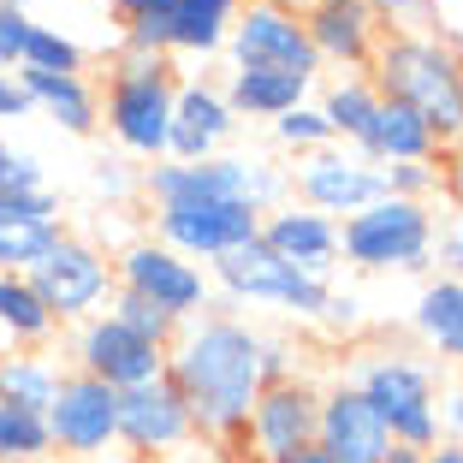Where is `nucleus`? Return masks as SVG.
Here are the masks:
<instances>
[{
    "instance_id": "obj_1",
    "label": "nucleus",
    "mask_w": 463,
    "mask_h": 463,
    "mask_svg": "<svg viewBox=\"0 0 463 463\" xmlns=\"http://www.w3.org/2000/svg\"><path fill=\"white\" fill-rule=\"evenodd\" d=\"M166 381L191 410L196 439H208L214 451H238L250 428V404L268 386V333L226 315L220 303L214 315H196L178 327V339L166 345Z\"/></svg>"
},
{
    "instance_id": "obj_2",
    "label": "nucleus",
    "mask_w": 463,
    "mask_h": 463,
    "mask_svg": "<svg viewBox=\"0 0 463 463\" xmlns=\"http://www.w3.org/2000/svg\"><path fill=\"white\" fill-rule=\"evenodd\" d=\"M368 83L381 90V101H398L416 113L439 149L463 143V60L439 36L386 30L374 60H368Z\"/></svg>"
},
{
    "instance_id": "obj_3",
    "label": "nucleus",
    "mask_w": 463,
    "mask_h": 463,
    "mask_svg": "<svg viewBox=\"0 0 463 463\" xmlns=\"http://www.w3.org/2000/svg\"><path fill=\"white\" fill-rule=\"evenodd\" d=\"M291 191V166L273 155H208V161H155L143 166V196L161 203H244L256 214L279 208Z\"/></svg>"
},
{
    "instance_id": "obj_4",
    "label": "nucleus",
    "mask_w": 463,
    "mask_h": 463,
    "mask_svg": "<svg viewBox=\"0 0 463 463\" xmlns=\"http://www.w3.org/2000/svg\"><path fill=\"white\" fill-rule=\"evenodd\" d=\"M173 96L178 66L166 54H119L101 96V125L131 161H166V131H173Z\"/></svg>"
},
{
    "instance_id": "obj_5",
    "label": "nucleus",
    "mask_w": 463,
    "mask_h": 463,
    "mask_svg": "<svg viewBox=\"0 0 463 463\" xmlns=\"http://www.w3.org/2000/svg\"><path fill=\"white\" fill-rule=\"evenodd\" d=\"M351 386L386 422L392 446L434 451L439 439H446V428H439V374H434V363H422V356H410V351H381V356H363Z\"/></svg>"
},
{
    "instance_id": "obj_6",
    "label": "nucleus",
    "mask_w": 463,
    "mask_h": 463,
    "mask_svg": "<svg viewBox=\"0 0 463 463\" xmlns=\"http://www.w3.org/2000/svg\"><path fill=\"white\" fill-rule=\"evenodd\" d=\"M434 238H439L434 208L404 203V196H381L363 214L339 220V256L363 273H428Z\"/></svg>"
},
{
    "instance_id": "obj_7",
    "label": "nucleus",
    "mask_w": 463,
    "mask_h": 463,
    "mask_svg": "<svg viewBox=\"0 0 463 463\" xmlns=\"http://www.w3.org/2000/svg\"><path fill=\"white\" fill-rule=\"evenodd\" d=\"M36 298L48 303L60 327H83L90 315H101V303H113V256L96 238H78V232H60L54 244L42 250V261L24 273Z\"/></svg>"
},
{
    "instance_id": "obj_8",
    "label": "nucleus",
    "mask_w": 463,
    "mask_h": 463,
    "mask_svg": "<svg viewBox=\"0 0 463 463\" xmlns=\"http://www.w3.org/2000/svg\"><path fill=\"white\" fill-rule=\"evenodd\" d=\"M208 279H214V298L220 303H273V309L298 315V321H321L333 298V279H309L298 273L291 261H279L268 244H244L232 250V256L208 261Z\"/></svg>"
},
{
    "instance_id": "obj_9",
    "label": "nucleus",
    "mask_w": 463,
    "mask_h": 463,
    "mask_svg": "<svg viewBox=\"0 0 463 463\" xmlns=\"http://www.w3.org/2000/svg\"><path fill=\"white\" fill-rule=\"evenodd\" d=\"M113 286L143 298V303H155V309H166L178 327L220 309L214 279H208L196 261H184L178 250L155 244V238H137V244H125L119 256H113Z\"/></svg>"
},
{
    "instance_id": "obj_10",
    "label": "nucleus",
    "mask_w": 463,
    "mask_h": 463,
    "mask_svg": "<svg viewBox=\"0 0 463 463\" xmlns=\"http://www.w3.org/2000/svg\"><path fill=\"white\" fill-rule=\"evenodd\" d=\"M232 66L250 71H291V78H321V60H315L309 36H303V13L291 0H238V18H232L226 36Z\"/></svg>"
},
{
    "instance_id": "obj_11",
    "label": "nucleus",
    "mask_w": 463,
    "mask_h": 463,
    "mask_svg": "<svg viewBox=\"0 0 463 463\" xmlns=\"http://www.w3.org/2000/svg\"><path fill=\"white\" fill-rule=\"evenodd\" d=\"M261 238V214L244 203H161L155 208V244L178 250L184 261H220Z\"/></svg>"
},
{
    "instance_id": "obj_12",
    "label": "nucleus",
    "mask_w": 463,
    "mask_h": 463,
    "mask_svg": "<svg viewBox=\"0 0 463 463\" xmlns=\"http://www.w3.org/2000/svg\"><path fill=\"white\" fill-rule=\"evenodd\" d=\"M42 422H48L60 458H108L119 446V392L71 368V374H60V392L42 410Z\"/></svg>"
},
{
    "instance_id": "obj_13",
    "label": "nucleus",
    "mask_w": 463,
    "mask_h": 463,
    "mask_svg": "<svg viewBox=\"0 0 463 463\" xmlns=\"http://www.w3.org/2000/svg\"><path fill=\"white\" fill-rule=\"evenodd\" d=\"M291 191H298V203L315 208V214L351 220V214H363L368 203L386 196V173L374 161H363L356 149L333 143V149H315L291 166Z\"/></svg>"
},
{
    "instance_id": "obj_14",
    "label": "nucleus",
    "mask_w": 463,
    "mask_h": 463,
    "mask_svg": "<svg viewBox=\"0 0 463 463\" xmlns=\"http://www.w3.org/2000/svg\"><path fill=\"white\" fill-rule=\"evenodd\" d=\"M191 439H196L191 410H184V398H178V386L166 381V374L149 381V386L119 392V446H125V458L161 463V458H178Z\"/></svg>"
},
{
    "instance_id": "obj_15",
    "label": "nucleus",
    "mask_w": 463,
    "mask_h": 463,
    "mask_svg": "<svg viewBox=\"0 0 463 463\" xmlns=\"http://www.w3.org/2000/svg\"><path fill=\"white\" fill-rule=\"evenodd\" d=\"M315 422H321V386L291 374V381H268L250 404L244 446L256 463H273L298 446H315Z\"/></svg>"
},
{
    "instance_id": "obj_16",
    "label": "nucleus",
    "mask_w": 463,
    "mask_h": 463,
    "mask_svg": "<svg viewBox=\"0 0 463 463\" xmlns=\"http://www.w3.org/2000/svg\"><path fill=\"white\" fill-rule=\"evenodd\" d=\"M71 356H78V374L113 386V392H131V386H149V381H161V374H166V351H161V345L125 333L108 309L90 315V321L78 327Z\"/></svg>"
},
{
    "instance_id": "obj_17",
    "label": "nucleus",
    "mask_w": 463,
    "mask_h": 463,
    "mask_svg": "<svg viewBox=\"0 0 463 463\" xmlns=\"http://www.w3.org/2000/svg\"><path fill=\"white\" fill-rule=\"evenodd\" d=\"M303 13V36H309L321 66H345V71H368L374 48H381L386 24L374 18L368 0H309Z\"/></svg>"
},
{
    "instance_id": "obj_18",
    "label": "nucleus",
    "mask_w": 463,
    "mask_h": 463,
    "mask_svg": "<svg viewBox=\"0 0 463 463\" xmlns=\"http://www.w3.org/2000/svg\"><path fill=\"white\" fill-rule=\"evenodd\" d=\"M232 131H238V113L226 108L220 83H208V78H178L173 131H166V161H208V155H226Z\"/></svg>"
},
{
    "instance_id": "obj_19",
    "label": "nucleus",
    "mask_w": 463,
    "mask_h": 463,
    "mask_svg": "<svg viewBox=\"0 0 463 463\" xmlns=\"http://www.w3.org/2000/svg\"><path fill=\"white\" fill-rule=\"evenodd\" d=\"M261 244L279 261H291L298 273H309V279H333V268H339V220L315 214L303 203H279L261 214Z\"/></svg>"
},
{
    "instance_id": "obj_20",
    "label": "nucleus",
    "mask_w": 463,
    "mask_h": 463,
    "mask_svg": "<svg viewBox=\"0 0 463 463\" xmlns=\"http://www.w3.org/2000/svg\"><path fill=\"white\" fill-rule=\"evenodd\" d=\"M315 446H327L339 463H381L386 451H392V434H386V422L368 410V398L356 392L351 381H339V386H327V392H321Z\"/></svg>"
},
{
    "instance_id": "obj_21",
    "label": "nucleus",
    "mask_w": 463,
    "mask_h": 463,
    "mask_svg": "<svg viewBox=\"0 0 463 463\" xmlns=\"http://www.w3.org/2000/svg\"><path fill=\"white\" fill-rule=\"evenodd\" d=\"M13 78L30 96V113H48L66 137L101 131V96L83 71H13Z\"/></svg>"
},
{
    "instance_id": "obj_22",
    "label": "nucleus",
    "mask_w": 463,
    "mask_h": 463,
    "mask_svg": "<svg viewBox=\"0 0 463 463\" xmlns=\"http://www.w3.org/2000/svg\"><path fill=\"white\" fill-rule=\"evenodd\" d=\"M309 90L315 83L309 78H291V71H250V66H238L226 78V90H220V96H226V108L238 113V125L244 119H279V113H291V108H303V101H309Z\"/></svg>"
},
{
    "instance_id": "obj_23",
    "label": "nucleus",
    "mask_w": 463,
    "mask_h": 463,
    "mask_svg": "<svg viewBox=\"0 0 463 463\" xmlns=\"http://www.w3.org/2000/svg\"><path fill=\"white\" fill-rule=\"evenodd\" d=\"M232 18H238V0H178L173 6V30H166V60H214L226 54Z\"/></svg>"
},
{
    "instance_id": "obj_24",
    "label": "nucleus",
    "mask_w": 463,
    "mask_h": 463,
    "mask_svg": "<svg viewBox=\"0 0 463 463\" xmlns=\"http://www.w3.org/2000/svg\"><path fill=\"white\" fill-rule=\"evenodd\" d=\"M315 108L327 113L333 143H345V149L363 155L368 149V131H374V113H381V90L368 83V71H345V78H333L327 90H321Z\"/></svg>"
},
{
    "instance_id": "obj_25",
    "label": "nucleus",
    "mask_w": 463,
    "mask_h": 463,
    "mask_svg": "<svg viewBox=\"0 0 463 463\" xmlns=\"http://www.w3.org/2000/svg\"><path fill=\"white\" fill-rule=\"evenodd\" d=\"M416 333L439 363H463V279L439 273L416 298Z\"/></svg>"
},
{
    "instance_id": "obj_26",
    "label": "nucleus",
    "mask_w": 463,
    "mask_h": 463,
    "mask_svg": "<svg viewBox=\"0 0 463 463\" xmlns=\"http://www.w3.org/2000/svg\"><path fill=\"white\" fill-rule=\"evenodd\" d=\"M439 155H446V149L434 143V131H428L416 113L398 108V101H381L363 161H374V166H398V161H439Z\"/></svg>"
},
{
    "instance_id": "obj_27",
    "label": "nucleus",
    "mask_w": 463,
    "mask_h": 463,
    "mask_svg": "<svg viewBox=\"0 0 463 463\" xmlns=\"http://www.w3.org/2000/svg\"><path fill=\"white\" fill-rule=\"evenodd\" d=\"M54 315L36 298L24 273H0V339H13V351H36V345L54 339Z\"/></svg>"
},
{
    "instance_id": "obj_28",
    "label": "nucleus",
    "mask_w": 463,
    "mask_h": 463,
    "mask_svg": "<svg viewBox=\"0 0 463 463\" xmlns=\"http://www.w3.org/2000/svg\"><path fill=\"white\" fill-rule=\"evenodd\" d=\"M60 392V363L42 351H0V404L18 410H48Z\"/></svg>"
},
{
    "instance_id": "obj_29",
    "label": "nucleus",
    "mask_w": 463,
    "mask_h": 463,
    "mask_svg": "<svg viewBox=\"0 0 463 463\" xmlns=\"http://www.w3.org/2000/svg\"><path fill=\"white\" fill-rule=\"evenodd\" d=\"M54 458V439H48V422L36 410L0 404V463H48Z\"/></svg>"
},
{
    "instance_id": "obj_30",
    "label": "nucleus",
    "mask_w": 463,
    "mask_h": 463,
    "mask_svg": "<svg viewBox=\"0 0 463 463\" xmlns=\"http://www.w3.org/2000/svg\"><path fill=\"white\" fill-rule=\"evenodd\" d=\"M273 143L303 161V155H315V149H333V125H327V113L315 108V101H303V108H291V113L273 119Z\"/></svg>"
},
{
    "instance_id": "obj_31",
    "label": "nucleus",
    "mask_w": 463,
    "mask_h": 463,
    "mask_svg": "<svg viewBox=\"0 0 463 463\" xmlns=\"http://www.w3.org/2000/svg\"><path fill=\"white\" fill-rule=\"evenodd\" d=\"M108 315L119 321L125 333H137V339H149V345H173L178 339V321L166 309H155V303H143V298H131V291H113V303H108Z\"/></svg>"
},
{
    "instance_id": "obj_32",
    "label": "nucleus",
    "mask_w": 463,
    "mask_h": 463,
    "mask_svg": "<svg viewBox=\"0 0 463 463\" xmlns=\"http://www.w3.org/2000/svg\"><path fill=\"white\" fill-rule=\"evenodd\" d=\"M18 71H83V48L66 36V30L36 24V30H30V42H24Z\"/></svg>"
},
{
    "instance_id": "obj_33",
    "label": "nucleus",
    "mask_w": 463,
    "mask_h": 463,
    "mask_svg": "<svg viewBox=\"0 0 463 463\" xmlns=\"http://www.w3.org/2000/svg\"><path fill=\"white\" fill-rule=\"evenodd\" d=\"M381 173H386V196H404V203L439 196V161H398V166H381Z\"/></svg>"
},
{
    "instance_id": "obj_34",
    "label": "nucleus",
    "mask_w": 463,
    "mask_h": 463,
    "mask_svg": "<svg viewBox=\"0 0 463 463\" xmlns=\"http://www.w3.org/2000/svg\"><path fill=\"white\" fill-rule=\"evenodd\" d=\"M0 191H48V173L30 149H13L0 137Z\"/></svg>"
},
{
    "instance_id": "obj_35",
    "label": "nucleus",
    "mask_w": 463,
    "mask_h": 463,
    "mask_svg": "<svg viewBox=\"0 0 463 463\" xmlns=\"http://www.w3.org/2000/svg\"><path fill=\"white\" fill-rule=\"evenodd\" d=\"M30 30H36V18H30V13H6V6H0V66H6V71L24 60Z\"/></svg>"
},
{
    "instance_id": "obj_36",
    "label": "nucleus",
    "mask_w": 463,
    "mask_h": 463,
    "mask_svg": "<svg viewBox=\"0 0 463 463\" xmlns=\"http://www.w3.org/2000/svg\"><path fill=\"white\" fill-rule=\"evenodd\" d=\"M108 6L125 18V24H161V30H173V6H178V0H108Z\"/></svg>"
},
{
    "instance_id": "obj_37",
    "label": "nucleus",
    "mask_w": 463,
    "mask_h": 463,
    "mask_svg": "<svg viewBox=\"0 0 463 463\" xmlns=\"http://www.w3.org/2000/svg\"><path fill=\"white\" fill-rule=\"evenodd\" d=\"M96 191L101 196H131V191H143V173H125V161H101L96 166Z\"/></svg>"
},
{
    "instance_id": "obj_38",
    "label": "nucleus",
    "mask_w": 463,
    "mask_h": 463,
    "mask_svg": "<svg viewBox=\"0 0 463 463\" xmlns=\"http://www.w3.org/2000/svg\"><path fill=\"white\" fill-rule=\"evenodd\" d=\"M321 321H333V327H356V321H363V298H356V291H333L327 309H321Z\"/></svg>"
},
{
    "instance_id": "obj_39",
    "label": "nucleus",
    "mask_w": 463,
    "mask_h": 463,
    "mask_svg": "<svg viewBox=\"0 0 463 463\" xmlns=\"http://www.w3.org/2000/svg\"><path fill=\"white\" fill-rule=\"evenodd\" d=\"M439 161H446V166H439V191H446L451 208L463 214V149H446Z\"/></svg>"
},
{
    "instance_id": "obj_40",
    "label": "nucleus",
    "mask_w": 463,
    "mask_h": 463,
    "mask_svg": "<svg viewBox=\"0 0 463 463\" xmlns=\"http://www.w3.org/2000/svg\"><path fill=\"white\" fill-rule=\"evenodd\" d=\"M24 113H30V96L18 90L13 71H0V125H6V119H24Z\"/></svg>"
},
{
    "instance_id": "obj_41",
    "label": "nucleus",
    "mask_w": 463,
    "mask_h": 463,
    "mask_svg": "<svg viewBox=\"0 0 463 463\" xmlns=\"http://www.w3.org/2000/svg\"><path fill=\"white\" fill-rule=\"evenodd\" d=\"M439 428H446V439H463V381L439 398Z\"/></svg>"
},
{
    "instance_id": "obj_42",
    "label": "nucleus",
    "mask_w": 463,
    "mask_h": 463,
    "mask_svg": "<svg viewBox=\"0 0 463 463\" xmlns=\"http://www.w3.org/2000/svg\"><path fill=\"white\" fill-rule=\"evenodd\" d=\"M273 463H339L327 446H298V451H286V458H273Z\"/></svg>"
},
{
    "instance_id": "obj_43",
    "label": "nucleus",
    "mask_w": 463,
    "mask_h": 463,
    "mask_svg": "<svg viewBox=\"0 0 463 463\" xmlns=\"http://www.w3.org/2000/svg\"><path fill=\"white\" fill-rule=\"evenodd\" d=\"M368 6H374V18H404V13H416V6H422V0H368Z\"/></svg>"
},
{
    "instance_id": "obj_44",
    "label": "nucleus",
    "mask_w": 463,
    "mask_h": 463,
    "mask_svg": "<svg viewBox=\"0 0 463 463\" xmlns=\"http://www.w3.org/2000/svg\"><path fill=\"white\" fill-rule=\"evenodd\" d=\"M422 463H463V439H439L434 451H422Z\"/></svg>"
},
{
    "instance_id": "obj_45",
    "label": "nucleus",
    "mask_w": 463,
    "mask_h": 463,
    "mask_svg": "<svg viewBox=\"0 0 463 463\" xmlns=\"http://www.w3.org/2000/svg\"><path fill=\"white\" fill-rule=\"evenodd\" d=\"M381 463H422V451H410V446H392Z\"/></svg>"
},
{
    "instance_id": "obj_46",
    "label": "nucleus",
    "mask_w": 463,
    "mask_h": 463,
    "mask_svg": "<svg viewBox=\"0 0 463 463\" xmlns=\"http://www.w3.org/2000/svg\"><path fill=\"white\" fill-rule=\"evenodd\" d=\"M0 6H6V13H30V6H36V0H0Z\"/></svg>"
},
{
    "instance_id": "obj_47",
    "label": "nucleus",
    "mask_w": 463,
    "mask_h": 463,
    "mask_svg": "<svg viewBox=\"0 0 463 463\" xmlns=\"http://www.w3.org/2000/svg\"><path fill=\"white\" fill-rule=\"evenodd\" d=\"M451 238H458V250H463V214H458V226H451Z\"/></svg>"
},
{
    "instance_id": "obj_48",
    "label": "nucleus",
    "mask_w": 463,
    "mask_h": 463,
    "mask_svg": "<svg viewBox=\"0 0 463 463\" xmlns=\"http://www.w3.org/2000/svg\"><path fill=\"white\" fill-rule=\"evenodd\" d=\"M113 463H137V458H113Z\"/></svg>"
},
{
    "instance_id": "obj_49",
    "label": "nucleus",
    "mask_w": 463,
    "mask_h": 463,
    "mask_svg": "<svg viewBox=\"0 0 463 463\" xmlns=\"http://www.w3.org/2000/svg\"><path fill=\"white\" fill-rule=\"evenodd\" d=\"M0 71H6V66H0Z\"/></svg>"
}]
</instances>
